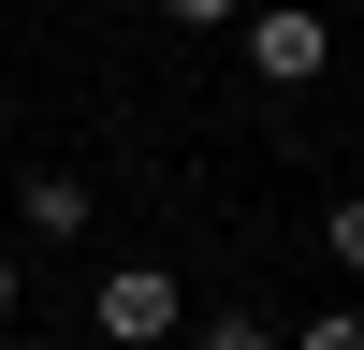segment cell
<instances>
[{"label": "cell", "mask_w": 364, "mask_h": 350, "mask_svg": "<svg viewBox=\"0 0 364 350\" xmlns=\"http://www.w3.org/2000/svg\"><path fill=\"white\" fill-rule=\"evenodd\" d=\"M87 336L102 350H175L190 336V292H175L161 262H102V277H87Z\"/></svg>", "instance_id": "1"}, {"label": "cell", "mask_w": 364, "mask_h": 350, "mask_svg": "<svg viewBox=\"0 0 364 350\" xmlns=\"http://www.w3.org/2000/svg\"><path fill=\"white\" fill-rule=\"evenodd\" d=\"M248 73L262 88H321L336 73V29H321L306 0H248Z\"/></svg>", "instance_id": "2"}, {"label": "cell", "mask_w": 364, "mask_h": 350, "mask_svg": "<svg viewBox=\"0 0 364 350\" xmlns=\"http://www.w3.org/2000/svg\"><path fill=\"white\" fill-rule=\"evenodd\" d=\"M15 219H29V248H73V233L102 219V190H87V175H29V190H15Z\"/></svg>", "instance_id": "3"}, {"label": "cell", "mask_w": 364, "mask_h": 350, "mask_svg": "<svg viewBox=\"0 0 364 350\" xmlns=\"http://www.w3.org/2000/svg\"><path fill=\"white\" fill-rule=\"evenodd\" d=\"M190 350H291V336H277L262 307H233V321H190Z\"/></svg>", "instance_id": "4"}, {"label": "cell", "mask_w": 364, "mask_h": 350, "mask_svg": "<svg viewBox=\"0 0 364 350\" xmlns=\"http://www.w3.org/2000/svg\"><path fill=\"white\" fill-rule=\"evenodd\" d=\"M321 248H336L350 277H364V190H350V204H321Z\"/></svg>", "instance_id": "5"}, {"label": "cell", "mask_w": 364, "mask_h": 350, "mask_svg": "<svg viewBox=\"0 0 364 350\" xmlns=\"http://www.w3.org/2000/svg\"><path fill=\"white\" fill-rule=\"evenodd\" d=\"M291 350H364V307H321V321H291Z\"/></svg>", "instance_id": "6"}, {"label": "cell", "mask_w": 364, "mask_h": 350, "mask_svg": "<svg viewBox=\"0 0 364 350\" xmlns=\"http://www.w3.org/2000/svg\"><path fill=\"white\" fill-rule=\"evenodd\" d=\"M175 29H248V0H161Z\"/></svg>", "instance_id": "7"}, {"label": "cell", "mask_w": 364, "mask_h": 350, "mask_svg": "<svg viewBox=\"0 0 364 350\" xmlns=\"http://www.w3.org/2000/svg\"><path fill=\"white\" fill-rule=\"evenodd\" d=\"M0 321H15V262H0Z\"/></svg>", "instance_id": "8"}]
</instances>
